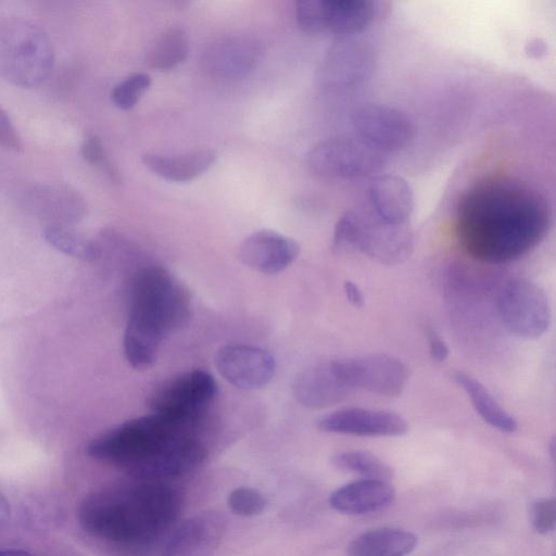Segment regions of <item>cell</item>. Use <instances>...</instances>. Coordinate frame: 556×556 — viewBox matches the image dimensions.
<instances>
[{
  "mask_svg": "<svg viewBox=\"0 0 556 556\" xmlns=\"http://www.w3.org/2000/svg\"><path fill=\"white\" fill-rule=\"evenodd\" d=\"M343 291L351 305L354 307H362L364 305L363 292L355 282L345 280Z\"/></svg>",
  "mask_w": 556,
  "mask_h": 556,
  "instance_id": "36",
  "label": "cell"
},
{
  "mask_svg": "<svg viewBox=\"0 0 556 556\" xmlns=\"http://www.w3.org/2000/svg\"><path fill=\"white\" fill-rule=\"evenodd\" d=\"M10 519V505L4 495L0 492V531L7 526Z\"/></svg>",
  "mask_w": 556,
  "mask_h": 556,
  "instance_id": "38",
  "label": "cell"
},
{
  "mask_svg": "<svg viewBox=\"0 0 556 556\" xmlns=\"http://www.w3.org/2000/svg\"><path fill=\"white\" fill-rule=\"evenodd\" d=\"M0 556H34L30 552L20 548L0 549Z\"/></svg>",
  "mask_w": 556,
  "mask_h": 556,
  "instance_id": "39",
  "label": "cell"
},
{
  "mask_svg": "<svg viewBox=\"0 0 556 556\" xmlns=\"http://www.w3.org/2000/svg\"><path fill=\"white\" fill-rule=\"evenodd\" d=\"M353 390L342 378L337 361L315 364L293 382L298 402L308 408H325L344 401Z\"/></svg>",
  "mask_w": 556,
  "mask_h": 556,
  "instance_id": "20",
  "label": "cell"
},
{
  "mask_svg": "<svg viewBox=\"0 0 556 556\" xmlns=\"http://www.w3.org/2000/svg\"><path fill=\"white\" fill-rule=\"evenodd\" d=\"M526 52L531 58H540L546 52V45L539 38L531 39L526 46Z\"/></svg>",
  "mask_w": 556,
  "mask_h": 556,
  "instance_id": "37",
  "label": "cell"
},
{
  "mask_svg": "<svg viewBox=\"0 0 556 556\" xmlns=\"http://www.w3.org/2000/svg\"><path fill=\"white\" fill-rule=\"evenodd\" d=\"M532 523L534 529L542 534L554 530L556 522V504L553 498L536 501L531 509Z\"/></svg>",
  "mask_w": 556,
  "mask_h": 556,
  "instance_id": "32",
  "label": "cell"
},
{
  "mask_svg": "<svg viewBox=\"0 0 556 556\" xmlns=\"http://www.w3.org/2000/svg\"><path fill=\"white\" fill-rule=\"evenodd\" d=\"M417 545V538L399 528H379L356 536L348 546V556H405Z\"/></svg>",
  "mask_w": 556,
  "mask_h": 556,
  "instance_id": "25",
  "label": "cell"
},
{
  "mask_svg": "<svg viewBox=\"0 0 556 556\" xmlns=\"http://www.w3.org/2000/svg\"><path fill=\"white\" fill-rule=\"evenodd\" d=\"M375 52L365 41L342 38L325 55L319 80L330 91H344L362 85L371 76Z\"/></svg>",
  "mask_w": 556,
  "mask_h": 556,
  "instance_id": "12",
  "label": "cell"
},
{
  "mask_svg": "<svg viewBox=\"0 0 556 556\" xmlns=\"http://www.w3.org/2000/svg\"><path fill=\"white\" fill-rule=\"evenodd\" d=\"M359 138L381 152L404 149L414 138V126L401 111L381 104L367 103L351 116Z\"/></svg>",
  "mask_w": 556,
  "mask_h": 556,
  "instance_id": "13",
  "label": "cell"
},
{
  "mask_svg": "<svg viewBox=\"0 0 556 556\" xmlns=\"http://www.w3.org/2000/svg\"><path fill=\"white\" fill-rule=\"evenodd\" d=\"M216 368L229 383L242 390H257L275 376L276 363L265 350L248 344H227L215 356Z\"/></svg>",
  "mask_w": 556,
  "mask_h": 556,
  "instance_id": "15",
  "label": "cell"
},
{
  "mask_svg": "<svg viewBox=\"0 0 556 556\" xmlns=\"http://www.w3.org/2000/svg\"><path fill=\"white\" fill-rule=\"evenodd\" d=\"M300 253L299 243L279 232L262 229L240 243L238 254L248 267L262 274H277L290 266Z\"/></svg>",
  "mask_w": 556,
  "mask_h": 556,
  "instance_id": "19",
  "label": "cell"
},
{
  "mask_svg": "<svg viewBox=\"0 0 556 556\" xmlns=\"http://www.w3.org/2000/svg\"><path fill=\"white\" fill-rule=\"evenodd\" d=\"M227 503L236 515L243 517L260 515L267 505L265 496L258 490L245 486L231 491Z\"/></svg>",
  "mask_w": 556,
  "mask_h": 556,
  "instance_id": "31",
  "label": "cell"
},
{
  "mask_svg": "<svg viewBox=\"0 0 556 556\" xmlns=\"http://www.w3.org/2000/svg\"><path fill=\"white\" fill-rule=\"evenodd\" d=\"M394 497L395 491L388 481L363 479L337 489L329 503L338 511L361 515L390 506Z\"/></svg>",
  "mask_w": 556,
  "mask_h": 556,
  "instance_id": "23",
  "label": "cell"
},
{
  "mask_svg": "<svg viewBox=\"0 0 556 556\" xmlns=\"http://www.w3.org/2000/svg\"><path fill=\"white\" fill-rule=\"evenodd\" d=\"M81 154L88 163L102 167L112 178L116 176L113 166L106 159L102 141L98 136L90 135L84 140Z\"/></svg>",
  "mask_w": 556,
  "mask_h": 556,
  "instance_id": "33",
  "label": "cell"
},
{
  "mask_svg": "<svg viewBox=\"0 0 556 556\" xmlns=\"http://www.w3.org/2000/svg\"><path fill=\"white\" fill-rule=\"evenodd\" d=\"M317 427L331 433L357 437H399L408 430L406 420L392 412L346 407L317 419Z\"/></svg>",
  "mask_w": 556,
  "mask_h": 556,
  "instance_id": "17",
  "label": "cell"
},
{
  "mask_svg": "<svg viewBox=\"0 0 556 556\" xmlns=\"http://www.w3.org/2000/svg\"><path fill=\"white\" fill-rule=\"evenodd\" d=\"M180 509L181 495L169 482L138 481L88 495L78 517L91 535L138 548L152 544L176 521Z\"/></svg>",
  "mask_w": 556,
  "mask_h": 556,
  "instance_id": "2",
  "label": "cell"
},
{
  "mask_svg": "<svg viewBox=\"0 0 556 556\" xmlns=\"http://www.w3.org/2000/svg\"><path fill=\"white\" fill-rule=\"evenodd\" d=\"M189 429L151 413L127 420L101 434L89 444L88 454L118 465L132 476L175 435Z\"/></svg>",
  "mask_w": 556,
  "mask_h": 556,
  "instance_id": "4",
  "label": "cell"
},
{
  "mask_svg": "<svg viewBox=\"0 0 556 556\" xmlns=\"http://www.w3.org/2000/svg\"><path fill=\"white\" fill-rule=\"evenodd\" d=\"M262 54V45L256 39L232 35L220 37L207 45L202 52L201 63L215 77L238 79L253 71Z\"/></svg>",
  "mask_w": 556,
  "mask_h": 556,
  "instance_id": "18",
  "label": "cell"
},
{
  "mask_svg": "<svg viewBox=\"0 0 556 556\" xmlns=\"http://www.w3.org/2000/svg\"><path fill=\"white\" fill-rule=\"evenodd\" d=\"M551 212L528 187L493 180L470 189L460 200L456 235L472 257L501 264L533 250L546 236Z\"/></svg>",
  "mask_w": 556,
  "mask_h": 556,
  "instance_id": "1",
  "label": "cell"
},
{
  "mask_svg": "<svg viewBox=\"0 0 556 556\" xmlns=\"http://www.w3.org/2000/svg\"><path fill=\"white\" fill-rule=\"evenodd\" d=\"M454 380L465 391L475 410L486 424L505 433L517 430V420L500 405L479 380L463 371H457Z\"/></svg>",
  "mask_w": 556,
  "mask_h": 556,
  "instance_id": "26",
  "label": "cell"
},
{
  "mask_svg": "<svg viewBox=\"0 0 556 556\" xmlns=\"http://www.w3.org/2000/svg\"><path fill=\"white\" fill-rule=\"evenodd\" d=\"M188 315V293L165 268L148 266L131 278L126 331L162 343Z\"/></svg>",
  "mask_w": 556,
  "mask_h": 556,
  "instance_id": "3",
  "label": "cell"
},
{
  "mask_svg": "<svg viewBox=\"0 0 556 556\" xmlns=\"http://www.w3.org/2000/svg\"><path fill=\"white\" fill-rule=\"evenodd\" d=\"M54 64L48 34L38 24L22 18L0 21V76L22 88L40 86Z\"/></svg>",
  "mask_w": 556,
  "mask_h": 556,
  "instance_id": "5",
  "label": "cell"
},
{
  "mask_svg": "<svg viewBox=\"0 0 556 556\" xmlns=\"http://www.w3.org/2000/svg\"><path fill=\"white\" fill-rule=\"evenodd\" d=\"M206 456L205 445L192 429L184 430L132 477L138 481L170 482L193 472L204 463Z\"/></svg>",
  "mask_w": 556,
  "mask_h": 556,
  "instance_id": "14",
  "label": "cell"
},
{
  "mask_svg": "<svg viewBox=\"0 0 556 556\" xmlns=\"http://www.w3.org/2000/svg\"><path fill=\"white\" fill-rule=\"evenodd\" d=\"M414 235L408 224H390L374 213L346 211L338 219L332 250L358 251L384 265H397L413 252Z\"/></svg>",
  "mask_w": 556,
  "mask_h": 556,
  "instance_id": "6",
  "label": "cell"
},
{
  "mask_svg": "<svg viewBox=\"0 0 556 556\" xmlns=\"http://www.w3.org/2000/svg\"><path fill=\"white\" fill-rule=\"evenodd\" d=\"M389 3L378 0H300L295 7L299 27L307 34L353 35L381 20Z\"/></svg>",
  "mask_w": 556,
  "mask_h": 556,
  "instance_id": "8",
  "label": "cell"
},
{
  "mask_svg": "<svg viewBox=\"0 0 556 556\" xmlns=\"http://www.w3.org/2000/svg\"><path fill=\"white\" fill-rule=\"evenodd\" d=\"M0 146L15 152L24 150L23 140L7 111L0 105Z\"/></svg>",
  "mask_w": 556,
  "mask_h": 556,
  "instance_id": "34",
  "label": "cell"
},
{
  "mask_svg": "<svg viewBox=\"0 0 556 556\" xmlns=\"http://www.w3.org/2000/svg\"><path fill=\"white\" fill-rule=\"evenodd\" d=\"M189 53L186 33L169 28L159 35L147 52V63L159 71H167L182 63Z\"/></svg>",
  "mask_w": 556,
  "mask_h": 556,
  "instance_id": "27",
  "label": "cell"
},
{
  "mask_svg": "<svg viewBox=\"0 0 556 556\" xmlns=\"http://www.w3.org/2000/svg\"><path fill=\"white\" fill-rule=\"evenodd\" d=\"M43 237L50 245L75 257L93 260L101 253L99 242L87 239L64 225H48Z\"/></svg>",
  "mask_w": 556,
  "mask_h": 556,
  "instance_id": "28",
  "label": "cell"
},
{
  "mask_svg": "<svg viewBox=\"0 0 556 556\" xmlns=\"http://www.w3.org/2000/svg\"><path fill=\"white\" fill-rule=\"evenodd\" d=\"M372 213L390 224H407L414 210L410 185L399 176L376 178L368 190Z\"/></svg>",
  "mask_w": 556,
  "mask_h": 556,
  "instance_id": "22",
  "label": "cell"
},
{
  "mask_svg": "<svg viewBox=\"0 0 556 556\" xmlns=\"http://www.w3.org/2000/svg\"><path fill=\"white\" fill-rule=\"evenodd\" d=\"M212 149H198L178 154L143 153L142 164L154 175L173 182H187L204 174L215 163Z\"/></svg>",
  "mask_w": 556,
  "mask_h": 556,
  "instance_id": "24",
  "label": "cell"
},
{
  "mask_svg": "<svg viewBox=\"0 0 556 556\" xmlns=\"http://www.w3.org/2000/svg\"><path fill=\"white\" fill-rule=\"evenodd\" d=\"M497 311L505 328L518 338L538 339L551 325L552 311L547 295L527 279L510 280L502 288Z\"/></svg>",
  "mask_w": 556,
  "mask_h": 556,
  "instance_id": "10",
  "label": "cell"
},
{
  "mask_svg": "<svg viewBox=\"0 0 556 556\" xmlns=\"http://www.w3.org/2000/svg\"><path fill=\"white\" fill-rule=\"evenodd\" d=\"M429 353L432 359L443 362L448 357L450 350L444 340L434 331L427 332Z\"/></svg>",
  "mask_w": 556,
  "mask_h": 556,
  "instance_id": "35",
  "label": "cell"
},
{
  "mask_svg": "<svg viewBox=\"0 0 556 556\" xmlns=\"http://www.w3.org/2000/svg\"><path fill=\"white\" fill-rule=\"evenodd\" d=\"M218 386L206 370L192 369L164 382L149 397L152 413L192 429L216 399Z\"/></svg>",
  "mask_w": 556,
  "mask_h": 556,
  "instance_id": "7",
  "label": "cell"
},
{
  "mask_svg": "<svg viewBox=\"0 0 556 556\" xmlns=\"http://www.w3.org/2000/svg\"><path fill=\"white\" fill-rule=\"evenodd\" d=\"M307 165L327 178L352 179L379 172L387 163L383 152L361 138L336 137L316 143L307 153Z\"/></svg>",
  "mask_w": 556,
  "mask_h": 556,
  "instance_id": "9",
  "label": "cell"
},
{
  "mask_svg": "<svg viewBox=\"0 0 556 556\" xmlns=\"http://www.w3.org/2000/svg\"><path fill=\"white\" fill-rule=\"evenodd\" d=\"M226 518L206 510L182 521L165 541L160 556H214L226 533Z\"/></svg>",
  "mask_w": 556,
  "mask_h": 556,
  "instance_id": "16",
  "label": "cell"
},
{
  "mask_svg": "<svg viewBox=\"0 0 556 556\" xmlns=\"http://www.w3.org/2000/svg\"><path fill=\"white\" fill-rule=\"evenodd\" d=\"M27 210L40 218L54 220L52 225L76 222L86 213L84 197L64 184H41L29 188L24 195Z\"/></svg>",
  "mask_w": 556,
  "mask_h": 556,
  "instance_id": "21",
  "label": "cell"
},
{
  "mask_svg": "<svg viewBox=\"0 0 556 556\" xmlns=\"http://www.w3.org/2000/svg\"><path fill=\"white\" fill-rule=\"evenodd\" d=\"M151 86V77L146 73H135L114 86L112 102L121 110L132 109Z\"/></svg>",
  "mask_w": 556,
  "mask_h": 556,
  "instance_id": "30",
  "label": "cell"
},
{
  "mask_svg": "<svg viewBox=\"0 0 556 556\" xmlns=\"http://www.w3.org/2000/svg\"><path fill=\"white\" fill-rule=\"evenodd\" d=\"M333 465L345 471L361 475L365 479L388 481L392 478V469L378 456L366 451H345L332 457Z\"/></svg>",
  "mask_w": 556,
  "mask_h": 556,
  "instance_id": "29",
  "label": "cell"
},
{
  "mask_svg": "<svg viewBox=\"0 0 556 556\" xmlns=\"http://www.w3.org/2000/svg\"><path fill=\"white\" fill-rule=\"evenodd\" d=\"M337 365L352 390L361 389L381 396L400 395L408 380L407 366L384 353L337 359Z\"/></svg>",
  "mask_w": 556,
  "mask_h": 556,
  "instance_id": "11",
  "label": "cell"
}]
</instances>
